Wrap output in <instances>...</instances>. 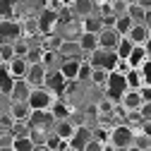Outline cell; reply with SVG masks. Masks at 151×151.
Returning <instances> with one entry per match:
<instances>
[{
  "label": "cell",
  "mask_w": 151,
  "mask_h": 151,
  "mask_svg": "<svg viewBox=\"0 0 151 151\" xmlns=\"http://www.w3.org/2000/svg\"><path fill=\"white\" fill-rule=\"evenodd\" d=\"M134 127H132L129 122H118L110 127V137H108V149H132V144H134Z\"/></svg>",
  "instance_id": "6da1fadb"
},
{
  "label": "cell",
  "mask_w": 151,
  "mask_h": 151,
  "mask_svg": "<svg viewBox=\"0 0 151 151\" xmlns=\"http://www.w3.org/2000/svg\"><path fill=\"white\" fill-rule=\"evenodd\" d=\"M106 93H108V99L113 101V103H120V99H122V93L129 89L127 86V79H125V72H120V70H110V74H108V82H106Z\"/></svg>",
  "instance_id": "7a4b0ae2"
},
{
  "label": "cell",
  "mask_w": 151,
  "mask_h": 151,
  "mask_svg": "<svg viewBox=\"0 0 151 151\" xmlns=\"http://www.w3.org/2000/svg\"><path fill=\"white\" fill-rule=\"evenodd\" d=\"M89 63L93 67H106V70H115L118 63H120V55L115 50H110V48H96L93 53H89Z\"/></svg>",
  "instance_id": "3957f363"
},
{
  "label": "cell",
  "mask_w": 151,
  "mask_h": 151,
  "mask_svg": "<svg viewBox=\"0 0 151 151\" xmlns=\"http://www.w3.org/2000/svg\"><path fill=\"white\" fill-rule=\"evenodd\" d=\"M27 101H29L31 110H46V108H50V106H53V101H55V93H50L46 86H34Z\"/></svg>",
  "instance_id": "277c9868"
},
{
  "label": "cell",
  "mask_w": 151,
  "mask_h": 151,
  "mask_svg": "<svg viewBox=\"0 0 151 151\" xmlns=\"http://www.w3.org/2000/svg\"><path fill=\"white\" fill-rule=\"evenodd\" d=\"M36 22H39L41 34H43V36H48V34H55V29H58V24H60V14H58V10H53V7H48V5H46V7L39 12Z\"/></svg>",
  "instance_id": "5b68a950"
},
{
  "label": "cell",
  "mask_w": 151,
  "mask_h": 151,
  "mask_svg": "<svg viewBox=\"0 0 151 151\" xmlns=\"http://www.w3.org/2000/svg\"><path fill=\"white\" fill-rule=\"evenodd\" d=\"M43 86L50 91V93H55V96H65V86H67V77L60 72V70H50L48 74H46V82H43Z\"/></svg>",
  "instance_id": "8992f818"
},
{
  "label": "cell",
  "mask_w": 151,
  "mask_h": 151,
  "mask_svg": "<svg viewBox=\"0 0 151 151\" xmlns=\"http://www.w3.org/2000/svg\"><path fill=\"white\" fill-rule=\"evenodd\" d=\"M22 36V22L7 17V19H0V41H14Z\"/></svg>",
  "instance_id": "52a82bcc"
},
{
  "label": "cell",
  "mask_w": 151,
  "mask_h": 151,
  "mask_svg": "<svg viewBox=\"0 0 151 151\" xmlns=\"http://www.w3.org/2000/svg\"><path fill=\"white\" fill-rule=\"evenodd\" d=\"M91 137H93V129H89L86 125H77V127H74V134L70 137V149H72V151H74V149H77V151H84Z\"/></svg>",
  "instance_id": "ba28073f"
},
{
  "label": "cell",
  "mask_w": 151,
  "mask_h": 151,
  "mask_svg": "<svg viewBox=\"0 0 151 151\" xmlns=\"http://www.w3.org/2000/svg\"><path fill=\"white\" fill-rule=\"evenodd\" d=\"M120 31L115 29V27H103L101 31H99V46L101 48H110V50H115V46H118V41H120Z\"/></svg>",
  "instance_id": "9c48e42d"
},
{
  "label": "cell",
  "mask_w": 151,
  "mask_h": 151,
  "mask_svg": "<svg viewBox=\"0 0 151 151\" xmlns=\"http://www.w3.org/2000/svg\"><path fill=\"white\" fill-rule=\"evenodd\" d=\"M46 74H48V67H46L43 63H29L27 79H29V84H31V86H43Z\"/></svg>",
  "instance_id": "30bf717a"
},
{
  "label": "cell",
  "mask_w": 151,
  "mask_h": 151,
  "mask_svg": "<svg viewBox=\"0 0 151 151\" xmlns=\"http://www.w3.org/2000/svg\"><path fill=\"white\" fill-rule=\"evenodd\" d=\"M31 84L27 77H17L14 79V86H12V93H10V99L12 101H27L29 99V93H31Z\"/></svg>",
  "instance_id": "8fae6325"
},
{
  "label": "cell",
  "mask_w": 151,
  "mask_h": 151,
  "mask_svg": "<svg viewBox=\"0 0 151 151\" xmlns=\"http://www.w3.org/2000/svg\"><path fill=\"white\" fill-rule=\"evenodd\" d=\"M142 103H144V99H142V91L139 89H127L122 93V99H120V106L125 110H139Z\"/></svg>",
  "instance_id": "7c38bea8"
},
{
  "label": "cell",
  "mask_w": 151,
  "mask_h": 151,
  "mask_svg": "<svg viewBox=\"0 0 151 151\" xmlns=\"http://www.w3.org/2000/svg\"><path fill=\"white\" fill-rule=\"evenodd\" d=\"M58 50H60L63 58H82V55H84V50H82V46H79L77 39H63V43H60Z\"/></svg>",
  "instance_id": "4fadbf2b"
},
{
  "label": "cell",
  "mask_w": 151,
  "mask_h": 151,
  "mask_svg": "<svg viewBox=\"0 0 151 151\" xmlns=\"http://www.w3.org/2000/svg\"><path fill=\"white\" fill-rule=\"evenodd\" d=\"M77 41H79L84 55H89V53H93V50L99 48V34H93V31H79Z\"/></svg>",
  "instance_id": "5bb4252c"
},
{
  "label": "cell",
  "mask_w": 151,
  "mask_h": 151,
  "mask_svg": "<svg viewBox=\"0 0 151 151\" xmlns=\"http://www.w3.org/2000/svg\"><path fill=\"white\" fill-rule=\"evenodd\" d=\"M74 14H79V17H86V14H93V12H99V0H72V5Z\"/></svg>",
  "instance_id": "9a60e30c"
},
{
  "label": "cell",
  "mask_w": 151,
  "mask_h": 151,
  "mask_svg": "<svg viewBox=\"0 0 151 151\" xmlns=\"http://www.w3.org/2000/svg\"><path fill=\"white\" fill-rule=\"evenodd\" d=\"M82 60H84V58H65V60L60 63V72L65 74L67 79H77L79 67H82Z\"/></svg>",
  "instance_id": "2e32d148"
},
{
  "label": "cell",
  "mask_w": 151,
  "mask_h": 151,
  "mask_svg": "<svg viewBox=\"0 0 151 151\" xmlns=\"http://www.w3.org/2000/svg\"><path fill=\"white\" fill-rule=\"evenodd\" d=\"M10 115H12V120H29V115H31L29 101H12L10 103Z\"/></svg>",
  "instance_id": "e0dca14e"
},
{
  "label": "cell",
  "mask_w": 151,
  "mask_h": 151,
  "mask_svg": "<svg viewBox=\"0 0 151 151\" xmlns=\"http://www.w3.org/2000/svg\"><path fill=\"white\" fill-rule=\"evenodd\" d=\"M127 36H129V39L134 41V43H142V46H144V43H146V39L151 36V31H149V24H144V22H134Z\"/></svg>",
  "instance_id": "ac0fdd59"
},
{
  "label": "cell",
  "mask_w": 151,
  "mask_h": 151,
  "mask_svg": "<svg viewBox=\"0 0 151 151\" xmlns=\"http://www.w3.org/2000/svg\"><path fill=\"white\" fill-rule=\"evenodd\" d=\"M10 72H12V77H27V70H29V60L24 58V55H14V58L7 63Z\"/></svg>",
  "instance_id": "d6986e66"
},
{
  "label": "cell",
  "mask_w": 151,
  "mask_h": 151,
  "mask_svg": "<svg viewBox=\"0 0 151 151\" xmlns=\"http://www.w3.org/2000/svg\"><path fill=\"white\" fill-rule=\"evenodd\" d=\"M12 86H14V77H12L7 63H3V65H0V93L10 96V93H12Z\"/></svg>",
  "instance_id": "ffe728a7"
},
{
  "label": "cell",
  "mask_w": 151,
  "mask_h": 151,
  "mask_svg": "<svg viewBox=\"0 0 151 151\" xmlns=\"http://www.w3.org/2000/svg\"><path fill=\"white\" fill-rule=\"evenodd\" d=\"M79 27H82V31H93V34H99V31L103 29V19H101V14H99V12H93V14L82 17Z\"/></svg>",
  "instance_id": "44dd1931"
},
{
  "label": "cell",
  "mask_w": 151,
  "mask_h": 151,
  "mask_svg": "<svg viewBox=\"0 0 151 151\" xmlns=\"http://www.w3.org/2000/svg\"><path fill=\"white\" fill-rule=\"evenodd\" d=\"M50 113L55 115V120H60V118H72V108L67 106L65 96H55L53 106H50Z\"/></svg>",
  "instance_id": "7402d4cb"
},
{
  "label": "cell",
  "mask_w": 151,
  "mask_h": 151,
  "mask_svg": "<svg viewBox=\"0 0 151 151\" xmlns=\"http://www.w3.org/2000/svg\"><path fill=\"white\" fill-rule=\"evenodd\" d=\"M74 127H77V125L72 122V118H60V120H55L53 132H58L63 139H70V137L74 134Z\"/></svg>",
  "instance_id": "603a6c76"
},
{
  "label": "cell",
  "mask_w": 151,
  "mask_h": 151,
  "mask_svg": "<svg viewBox=\"0 0 151 151\" xmlns=\"http://www.w3.org/2000/svg\"><path fill=\"white\" fill-rule=\"evenodd\" d=\"M146 58H149V53H146V46H142V43H134L132 53L127 55V63H129V67H139V65H142Z\"/></svg>",
  "instance_id": "cb8c5ba5"
},
{
  "label": "cell",
  "mask_w": 151,
  "mask_h": 151,
  "mask_svg": "<svg viewBox=\"0 0 151 151\" xmlns=\"http://www.w3.org/2000/svg\"><path fill=\"white\" fill-rule=\"evenodd\" d=\"M125 79H127V86H129V89H142V86H144V77H142L139 67H129V70L125 72Z\"/></svg>",
  "instance_id": "d4e9b609"
},
{
  "label": "cell",
  "mask_w": 151,
  "mask_h": 151,
  "mask_svg": "<svg viewBox=\"0 0 151 151\" xmlns=\"http://www.w3.org/2000/svg\"><path fill=\"white\" fill-rule=\"evenodd\" d=\"M146 7H142L139 3H137V0H132V3H129V7H127V14L132 17V22H144L146 24Z\"/></svg>",
  "instance_id": "484cf974"
},
{
  "label": "cell",
  "mask_w": 151,
  "mask_h": 151,
  "mask_svg": "<svg viewBox=\"0 0 151 151\" xmlns=\"http://www.w3.org/2000/svg\"><path fill=\"white\" fill-rule=\"evenodd\" d=\"M108 74H110V70H106V67H93L91 65V84H96V86H106V82H108Z\"/></svg>",
  "instance_id": "4316f807"
},
{
  "label": "cell",
  "mask_w": 151,
  "mask_h": 151,
  "mask_svg": "<svg viewBox=\"0 0 151 151\" xmlns=\"http://www.w3.org/2000/svg\"><path fill=\"white\" fill-rule=\"evenodd\" d=\"M36 144L31 139V134H22V137H14V144H12V151H34Z\"/></svg>",
  "instance_id": "83f0119b"
},
{
  "label": "cell",
  "mask_w": 151,
  "mask_h": 151,
  "mask_svg": "<svg viewBox=\"0 0 151 151\" xmlns=\"http://www.w3.org/2000/svg\"><path fill=\"white\" fill-rule=\"evenodd\" d=\"M132 48H134V41H132L129 36H120V41H118V46H115V53L120 55L122 60H127V55L132 53Z\"/></svg>",
  "instance_id": "f1b7e54d"
},
{
  "label": "cell",
  "mask_w": 151,
  "mask_h": 151,
  "mask_svg": "<svg viewBox=\"0 0 151 151\" xmlns=\"http://www.w3.org/2000/svg\"><path fill=\"white\" fill-rule=\"evenodd\" d=\"M132 149H137V151H149V149H151V137L146 134V132L137 129V132H134V144H132Z\"/></svg>",
  "instance_id": "f546056e"
},
{
  "label": "cell",
  "mask_w": 151,
  "mask_h": 151,
  "mask_svg": "<svg viewBox=\"0 0 151 151\" xmlns=\"http://www.w3.org/2000/svg\"><path fill=\"white\" fill-rule=\"evenodd\" d=\"M132 24H134V22H132V17L125 12V14H120L118 17V19H115V29L122 34V36H127L129 34V29H132Z\"/></svg>",
  "instance_id": "4dcf8cb0"
},
{
  "label": "cell",
  "mask_w": 151,
  "mask_h": 151,
  "mask_svg": "<svg viewBox=\"0 0 151 151\" xmlns=\"http://www.w3.org/2000/svg\"><path fill=\"white\" fill-rule=\"evenodd\" d=\"M17 0H0V19H7V17H14V5Z\"/></svg>",
  "instance_id": "1f68e13d"
},
{
  "label": "cell",
  "mask_w": 151,
  "mask_h": 151,
  "mask_svg": "<svg viewBox=\"0 0 151 151\" xmlns=\"http://www.w3.org/2000/svg\"><path fill=\"white\" fill-rule=\"evenodd\" d=\"M14 46H12V41H0V58H3L5 63H10L12 58H14Z\"/></svg>",
  "instance_id": "d6a6232c"
},
{
  "label": "cell",
  "mask_w": 151,
  "mask_h": 151,
  "mask_svg": "<svg viewBox=\"0 0 151 151\" xmlns=\"http://www.w3.org/2000/svg\"><path fill=\"white\" fill-rule=\"evenodd\" d=\"M12 46H14V53H17V55H27V53H29V48H31V43H29L27 36H19V39H14V41H12Z\"/></svg>",
  "instance_id": "836d02e7"
},
{
  "label": "cell",
  "mask_w": 151,
  "mask_h": 151,
  "mask_svg": "<svg viewBox=\"0 0 151 151\" xmlns=\"http://www.w3.org/2000/svg\"><path fill=\"white\" fill-rule=\"evenodd\" d=\"M91 79V63L89 60H82V67H79V74H77V82H89Z\"/></svg>",
  "instance_id": "e575fe53"
},
{
  "label": "cell",
  "mask_w": 151,
  "mask_h": 151,
  "mask_svg": "<svg viewBox=\"0 0 151 151\" xmlns=\"http://www.w3.org/2000/svg\"><path fill=\"white\" fill-rule=\"evenodd\" d=\"M24 58L29 60V63H41V58H43V46H39V48H29V53L24 55Z\"/></svg>",
  "instance_id": "d590c367"
},
{
  "label": "cell",
  "mask_w": 151,
  "mask_h": 151,
  "mask_svg": "<svg viewBox=\"0 0 151 151\" xmlns=\"http://www.w3.org/2000/svg\"><path fill=\"white\" fill-rule=\"evenodd\" d=\"M139 72H142V77H144V84H151V55L139 65Z\"/></svg>",
  "instance_id": "8d00e7d4"
},
{
  "label": "cell",
  "mask_w": 151,
  "mask_h": 151,
  "mask_svg": "<svg viewBox=\"0 0 151 151\" xmlns=\"http://www.w3.org/2000/svg\"><path fill=\"white\" fill-rule=\"evenodd\" d=\"M139 113H142L144 120H149V118H151V101H144V103L139 106Z\"/></svg>",
  "instance_id": "74e56055"
},
{
  "label": "cell",
  "mask_w": 151,
  "mask_h": 151,
  "mask_svg": "<svg viewBox=\"0 0 151 151\" xmlns=\"http://www.w3.org/2000/svg\"><path fill=\"white\" fill-rule=\"evenodd\" d=\"M139 91H142V99L144 101H151V84H144Z\"/></svg>",
  "instance_id": "f35d334b"
},
{
  "label": "cell",
  "mask_w": 151,
  "mask_h": 151,
  "mask_svg": "<svg viewBox=\"0 0 151 151\" xmlns=\"http://www.w3.org/2000/svg\"><path fill=\"white\" fill-rule=\"evenodd\" d=\"M139 129H142V132H146V134L151 137V118H149V120H144V122L139 125Z\"/></svg>",
  "instance_id": "ab89813d"
},
{
  "label": "cell",
  "mask_w": 151,
  "mask_h": 151,
  "mask_svg": "<svg viewBox=\"0 0 151 151\" xmlns=\"http://www.w3.org/2000/svg\"><path fill=\"white\" fill-rule=\"evenodd\" d=\"M144 46H146V53L151 55V36H149V39H146V43H144Z\"/></svg>",
  "instance_id": "60d3db41"
},
{
  "label": "cell",
  "mask_w": 151,
  "mask_h": 151,
  "mask_svg": "<svg viewBox=\"0 0 151 151\" xmlns=\"http://www.w3.org/2000/svg\"><path fill=\"white\" fill-rule=\"evenodd\" d=\"M63 5H72V0H63Z\"/></svg>",
  "instance_id": "b9f144b4"
},
{
  "label": "cell",
  "mask_w": 151,
  "mask_h": 151,
  "mask_svg": "<svg viewBox=\"0 0 151 151\" xmlns=\"http://www.w3.org/2000/svg\"><path fill=\"white\" fill-rule=\"evenodd\" d=\"M3 63H5V60H3V58H0V65H3Z\"/></svg>",
  "instance_id": "7bdbcfd3"
},
{
  "label": "cell",
  "mask_w": 151,
  "mask_h": 151,
  "mask_svg": "<svg viewBox=\"0 0 151 151\" xmlns=\"http://www.w3.org/2000/svg\"><path fill=\"white\" fill-rule=\"evenodd\" d=\"M129 3H132V0H129Z\"/></svg>",
  "instance_id": "ee69618b"
}]
</instances>
